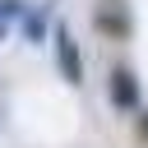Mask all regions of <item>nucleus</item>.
I'll list each match as a JSON object with an SVG mask.
<instances>
[{
  "label": "nucleus",
  "mask_w": 148,
  "mask_h": 148,
  "mask_svg": "<svg viewBox=\"0 0 148 148\" xmlns=\"http://www.w3.org/2000/svg\"><path fill=\"white\" fill-rule=\"evenodd\" d=\"M116 102H120V106H134V83H130V74H116Z\"/></svg>",
  "instance_id": "nucleus-1"
},
{
  "label": "nucleus",
  "mask_w": 148,
  "mask_h": 148,
  "mask_svg": "<svg viewBox=\"0 0 148 148\" xmlns=\"http://www.w3.org/2000/svg\"><path fill=\"white\" fill-rule=\"evenodd\" d=\"M143 130H148V120H143Z\"/></svg>",
  "instance_id": "nucleus-2"
}]
</instances>
